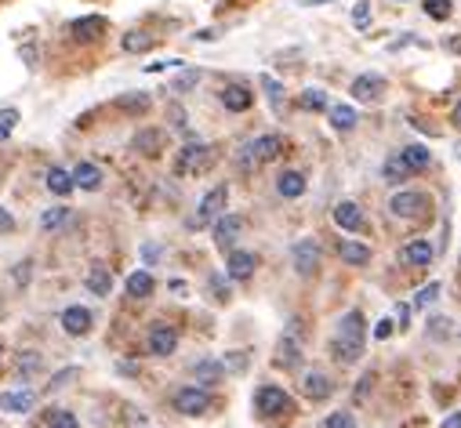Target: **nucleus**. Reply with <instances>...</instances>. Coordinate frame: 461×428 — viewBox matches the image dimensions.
I'll return each mask as SVG.
<instances>
[{"mask_svg":"<svg viewBox=\"0 0 461 428\" xmlns=\"http://www.w3.org/2000/svg\"><path fill=\"white\" fill-rule=\"evenodd\" d=\"M363 338H367V320L360 309L345 312L342 320H338V330H334V342H331V352L338 363H356L363 356Z\"/></svg>","mask_w":461,"mask_h":428,"instance_id":"f257e3e1","label":"nucleus"},{"mask_svg":"<svg viewBox=\"0 0 461 428\" xmlns=\"http://www.w3.org/2000/svg\"><path fill=\"white\" fill-rule=\"evenodd\" d=\"M284 152V138L280 135H262V138H255V142H248L240 149V167H258V164H269V160H276Z\"/></svg>","mask_w":461,"mask_h":428,"instance_id":"f03ea898","label":"nucleus"},{"mask_svg":"<svg viewBox=\"0 0 461 428\" xmlns=\"http://www.w3.org/2000/svg\"><path fill=\"white\" fill-rule=\"evenodd\" d=\"M226 203H229V189L226 186H214L204 200H200V207H196V214L189 218V229H200V225H207V222H214L218 214H226Z\"/></svg>","mask_w":461,"mask_h":428,"instance_id":"7ed1b4c3","label":"nucleus"},{"mask_svg":"<svg viewBox=\"0 0 461 428\" xmlns=\"http://www.w3.org/2000/svg\"><path fill=\"white\" fill-rule=\"evenodd\" d=\"M255 407H258V414L276 417V414H287V410H291V400H287V392H284V388H276V385H262V388L255 392Z\"/></svg>","mask_w":461,"mask_h":428,"instance_id":"20e7f679","label":"nucleus"},{"mask_svg":"<svg viewBox=\"0 0 461 428\" xmlns=\"http://www.w3.org/2000/svg\"><path fill=\"white\" fill-rule=\"evenodd\" d=\"M207 164H211V149H207V145H200V142H189L186 149L178 152L174 171H178V174H200Z\"/></svg>","mask_w":461,"mask_h":428,"instance_id":"39448f33","label":"nucleus"},{"mask_svg":"<svg viewBox=\"0 0 461 428\" xmlns=\"http://www.w3.org/2000/svg\"><path fill=\"white\" fill-rule=\"evenodd\" d=\"M320 261H323V251H320L316 240H298L294 243V269L301 272V276H313V272L320 269Z\"/></svg>","mask_w":461,"mask_h":428,"instance_id":"423d86ee","label":"nucleus"},{"mask_svg":"<svg viewBox=\"0 0 461 428\" xmlns=\"http://www.w3.org/2000/svg\"><path fill=\"white\" fill-rule=\"evenodd\" d=\"M389 210L396 214V218H421V214L428 210V196L425 193H396Z\"/></svg>","mask_w":461,"mask_h":428,"instance_id":"0eeeda50","label":"nucleus"},{"mask_svg":"<svg viewBox=\"0 0 461 428\" xmlns=\"http://www.w3.org/2000/svg\"><path fill=\"white\" fill-rule=\"evenodd\" d=\"M240 232H243L240 214H218V218H214V243H218V251H233Z\"/></svg>","mask_w":461,"mask_h":428,"instance_id":"6e6552de","label":"nucleus"},{"mask_svg":"<svg viewBox=\"0 0 461 428\" xmlns=\"http://www.w3.org/2000/svg\"><path fill=\"white\" fill-rule=\"evenodd\" d=\"M174 407H178V414H189V417H196V414H207V407H211V395H207L204 388L189 385V388H182V392L174 395Z\"/></svg>","mask_w":461,"mask_h":428,"instance_id":"1a4fd4ad","label":"nucleus"},{"mask_svg":"<svg viewBox=\"0 0 461 428\" xmlns=\"http://www.w3.org/2000/svg\"><path fill=\"white\" fill-rule=\"evenodd\" d=\"M352 95H356V102H378L382 95H385V77H378V73H363V77H356L352 80Z\"/></svg>","mask_w":461,"mask_h":428,"instance_id":"9d476101","label":"nucleus"},{"mask_svg":"<svg viewBox=\"0 0 461 428\" xmlns=\"http://www.w3.org/2000/svg\"><path fill=\"white\" fill-rule=\"evenodd\" d=\"M174 345H178V334H174V327H167V323L149 327V352H152V356H171V352H174Z\"/></svg>","mask_w":461,"mask_h":428,"instance_id":"9b49d317","label":"nucleus"},{"mask_svg":"<svg viewBox=\"0 0 461 428\" xmlns=\"http://www.w3.org/2000/svg\"><path fill=\"white\" fill-rule=\"evenodd\" d=\"M164 142H167V135H164L160 128H145V131H138V135L131 138V149L142 152V157H160Z\"/></svg>","mask_w":461,"mask_h":428,"instance_id":"f8f14e48","label":"nucleus"},{"mask_svg":"<svg viewBox=\"0 0 461 428\" xmlns=\"http://www.w3.org/2000/svg\"><path fill=\"white\" fill-rule=\"evenodd\" d=\"M70 33H73L80 44H91V40H99V37L106 33V18H102V15H84V18H77V22L70 26Z\"/></svg>","mask_w":461,"mask_h":428,"instance_id":"ddd939ff","label":"nucleus"},{"mask_svg":"<svg viewBox=\"0 0 461 428\" xmlns=\"http://www.w3.org/2000/svg\"><path fill=\"white\" fill-rule=\"evenodd\" d=\"M33 407H37V392H29V388L0 392V410H8V414H26V410H33Z\"/></svg>","mask_w":461,"mask_h":428,"instance_id":"4468645a","label":"nucleus"},{"mask_svg":"<svg viewBox=\"0 0 461 428\" xmlns=\"http://www.w3.org/2000/svg\"><path fill=\"white\" fill-rule=\"evenodd\" d=\"M73 189H87V193H95V189H102V171L95 167V164H87V160H80L73 171Z\"/></svg>","mask_w":461,"mask_h":428,"instance_id":"2eb2a0df","label":"nucleus"},{"mask_svg":"<svg viewBox=\"0 0 461 428\" xmlns=\"http://www.w3.org/2000/svg\"><path fill=\"white\" fill-rule=\"evenodd\" d=\"M334 222L342 225L345 232H360V229H363V210H360V203L342 200V203L334 207Z\"/></svg>","mask_w":461,"mask_h":428,"instance_id":"dca6fc26","label":"nucleus"},{"mask_svg":"<svg viewBox=\"0 0 461 428\" xmlns=\"http://www.w3.org/2000/svg\"><path fill=\"white\" fill-rule=\"evenodd\" d=\"M62 330L73 334V338H84V334L91 330V312L80 309V305H70V309L62 312Z\"/></svg>","mask_w":461,"mask_h":428,"instance_id":"f3484780","label":"nucleus"},{"mask_svg":"<svg viewBox=\"0 0 461 428\" xmlns=\"http://www.w3.org/2000/svg\"><path fill=\"white\" fill-rule=\"evenodd\" d=\"M251 102H255V95H251L243 84H229V87L222 91V106H226L229 113H248Z\"/></svg>","mask_w":461,"mask_h":428,"instance_id":"a211bd4d","label":"nucleus"},{"mask_svg":"<svg viewBox=\"0 0 461 428\" xmlns=\"http://www.w3.org/2000/svg\"><path fill=\"white\" fill-rule=\"evenodd\" d=\"M255 265H258V258L251 251H229V276L233 280H251Z\"/></svg>","mask_w":461,"mask_h":428,"instance_id":"6ab92c4d","label":"nucleus"},{"mask_svg":"<svg viewBox=\"0 0 461 428\" xmlns=\"http://www.w3.org/2000/svg\"><path fill=\"white\" fill-rule=\"evenodd\" d=\"M276 193L287 196V200H298L305 193V174L301 171H284L280 178H276Z\"/></svg>","mask_w":461,"mask_h":428,"instance_id":"aec40b11","label":"nucleus"},{"mask_svg":"<svg viewBox=\"0 0 461 428\" xmlns=\"http://www.w3.org/2000/svg\"><path fill=\"white\" fill-rule=\"evenodd\" d=\"M338 254H342V261H349V265H367L371 261V247L360 243V240H342L338 243Z\"/></svg>","mask_w":461,"mask_h":428,"instance_id":"412c9836","label":"nucleus"},{"mask_svg":"<svg viewBox=\"0 0 461 428\" xmlns=\"http://www.w3.org/2000/svg\"><path fill=\"white\" fill-rule=\"evenodd\" d=\"M87 291L91 294H99V298H109V291H113V272L109 269H102V265H95V269H91L87 272Z\"/></svg>","mask_w":461,"mask_h":428,"instance_id":"4be33fe9","label":"nucleus"},{"mask_svg":"<svg viewBox=\"0 0 461 428\" xmlns=\"http://www.w3.org/2000/svg\"><path fill=\"white\" fill-rule=\"evenodd\" d=\"M399 258H404V265L421 269V265L433 261V247H428L425 240H414V243H407V247H404V254H399Z\"/></svg>","mask_w":461,"mask_h":428,"instance_id":"5701e85b","label":"nucleus"},{"mask_svg":"<svg viewBox=\"0 0 461 428\" xmlns=\"http://www.w3.org/2000/svg\"><path fill=\"white\" fill-rule=\"evenodd\" d=\"M331 392H334V385L327 374H305V395L309 400H327Z\"/></svg>","mask_w":461,"mask_h":428,"instance_id":"b1692460","label":"nucleus"},{"mask_svg":"<svg viewBox=\"0 0 461 428\" xmlns=\"http://www.w3.org/2000/svg\"><path fill=\"white\" fill-rule=\"evenodd\" d=\"M48 189H51L55 196H70V193H73V174L62 171V167H51V171H48Z\"/></svg>","mask_w":461,"mask_h":428,"instance_id":"393cba45","label":"nucleus"},{"mask_svg":"<svg viewBox=\"0 0 461 428\" xmlns=\"http://www.w3.org/2000/svg\"><path fill=\"white\" fill-rule=\"evenodd\" d=\"M152 287H157V283H152V276H149L145 269H138V272H131V276H128V294L131 298H149Z\"/></svg>","mask_w":461,"mask_h":428,"instance_id":"a878e982","label":"nucleus"},{"mask_svg":"<svg viewBox=\"0 0 461 428\" xmlns=\"http://www.w3.org/2000/svg\"><path fill=\"white\" fill-rule=\"evenodd\" d=\"M399 160L407 164V171H421V167H428V149L425 145H407L404 152H399Z\"/></svg>","mask_w":461,"mask_h":428,"instance_id":"bb28decb","label":"nucleus"},{"mask_svg":"<svg viewBox=\"0 0 461 428\" xmlns=\"http://www.w3.org/2000/svg\"><path fill=\"white\" fill-rule=\"evenodd\" d=\"M120 47H124L128 55H142V51H149L152 47V37L149 33H142V29H131V33L120 40Z\"/></svg>","mask_w":461,"mask_h":428,"instance_id":"cd10ccee","label":"nucleus"},{"mask_svg":"<svg viewBox=\"0 0 461 428\" xmlns=\"http://www.w3.org/2000/svg\"><path fill=\"white\" fill-rule=\"evenodd\" d=\"M331 124L338 131H352L356 128V109L352 106H331Z\"/></svg>","mask_w":461,"mask_h":428,"instance_id":"c85d7f7f","label":"nucleus"},{"mask_svg":"<svg viewBox=\"0 0 461 428\" xmlns=\"http://www.w3.org/2000/svg\"><path fill=\"white\" fill-rule=\"evenodd\" d=\"M66 218H70V207H48V210L40 214V229L55 232V229H62Z\"/></svg>","mask_w":461,"mask_h":428,"instance_id":"c756f323","label":"nucleus"},{"mask_svg":"<svg viewBox=\"0 0 461 428\" xmlns=\"http://www.w3.org/2000/svg\"><path fill=\"white\" fill-rule=\"evenodd\" d=\"M222 374H226V366H222V363H211V359L196 363V381H200V385H214Z\"/></svg>","mask_w":461,"mask_h":428,"instance_id":"7c9ffc66","label":"nucleus"},{"mask_svg":"<svg viewBox=\"0 0 461 428\" xmlns=\"http://www.w3.org/2000/svg\"><path fill=\"white\" fill-rule=\"evenodd\" d=\"M301 109H313V113H320V109H327V95L320 87H309V91H301Z\"/></svg>","mask_w":461,"mask_h":428,"instance_id":"2f4dec72","label":"nucleus"},{"mask_svg":"<svg viewBox=\"0 0 461 428\" xmlns=\"http://www.w3.org/2000/svg\"><path fill=\"white\" fill-rule=\"evenodd\" d=\"M116 106L128 109V113H145V109H149V95H142V91H131V95H124Z\"/></svg>","mask_w":461,"mask_h":428,"instance_id":"473e14b6","label":"nucleus"},{"mask_svg":"<svg viewBox=\"0 0 461 428\" xmlns=\"http://www.w3.org/2000/svg\"><path fill=\"white\" fill-rule=\"evenodd\" d=\"M301 356H298V345L291 342V338H284L280 342V349H276V363H280V366H294Z\"/></svg>","mask_w":461,"mask_h":428,"instance_id":"72a5a7b5","label":"nucleus"},{"mask_svg":"<svg viewBox=\"0 0 461 428\" xmlns=\"http://www.w3.org/2000/svg\"><path fill=\"white\" fill-rule=\"evenodd\" d=\"M382 174H385L389 181H404V178H407V164L399 160V157H389L385 167H382Z\"/></svg>","mask_w":461,"mask_h":428,"instance_id":"f704fd0d","label":"nucleus"},{"mask_svg":"<svg viewBox=\"0 0 461 428\" xmlns=\"http://www.w3.org/2000/svg\"><path fill=\"white\" fill-rule=\"evenodd\" d=\"M18 120H22L18 109H0V142H4V138L18 128Z\"/></svg>","mask_w":461,"mask_h":428,"instance_id":"c9c22d12","label":"nucleus"},{"mask_svg":"<svg viewBox=\"0 0 461 428\" xmlns=\"http://www.w3.org/2000/svg\"><path fill=\"white\" fill-rule=\"evenodd\" d=\"M425 11H428V18H450V11H454V4L450 0H425Z\"/></svg>","mask_w":461,"mask_h":428,"instance_id":"e433bc0d","label":"nucleus"},{"mask_svg":"<svg viewBox=\"0 0 461 428\" xmlns=\"http://www.w3.org/2000/svg\"><path fill=\"white\" fill-rule=\"evenodd\" d=\"M323 428H356V414L338 410V414H331V417L323 421Z\"/></svg>","mask_w":461,"mask_h":428,"instance_id":"4c0bfd02","label":"nucleus"},{"mask_svg":"<svg viewBox=\"0 0 461 428\" xmlns=\"http://www.w3.org/2000/svg\"><path fill=\"white\" fill-rule=\"evenodd\" d=\"M352 22H356V29L371 26V0H360V4L352 8Z\"/></svg>","mask_w":461,"mask_h":428,"instance_id":"58836bf2","label":"nucleus"},{"mask_svg":"<svg viewBox=\"0 0 461 428\" xmlns=\"http://www.w3.org/2000/svg\"><path fill=\"white\" fill-rule=\"evenodd\" d=\"M436 298H440V283H428V287H421L414 294V305H418V309H425V305H433Z\"/></svg>","mask_w":461,"mask_h":428,"instance_id":"ea45409f","label":"nucleus"},{"mask_svg":"<svg viewBox=\"0 0 461 428\" xmlns=\"http://www.w3.org/2000/svg\"><path fill=\"white\" fill-rule=\"evenodd\" d=\"M262 87H265V95L272 98V106H276V109H280V102H284V87H280V84H276L272 77H262Z\"/></svg>","mask_w":461,"mask_h":428,"instance_id":"a19ab883","label":"nucleus"},{"mask_svg":"<svg viewBox=\"0 0 461 428\" xmlns=\"http://www.w3.org/2000/svg\"><path fill=\"white\" fill-rule=\"evenodd\" d=\"M200 84V69H186L182 77H174V91H189Z\"/></svg>","mask_w":461,"mask_h":428,"instance_id":"79ce46f5","label":"nucleus"},{"mask_svg":"<svg viewBox=\"0 0 461 428\" xmlns=\"http://www.w3.org/2000/svg\"><path fill=\"white\" fill-rule=\"evenodd\" d=\"M48 428H77V414H70V410H55Z\"/></svg>","mask_w":461,"mask_h":428,"instance_id":"37998d69","label":"nucleus"},{"mask_svg":"<svg viewBox=\"0 0 461 428\" xmlns=\"http://www.w3.org/2000/svg\"><path fill=\"white\" fill-rule=\"evenodd\" d=\"M428 334H433V338H450V320L443 316H433V320H428Z\"/></svg>","mask_w":461,"mask_h":428,"instance_id":"c03bdc74","label":"nucleus"},{"mask_svg":"<svg viewBox=\"0 0 461 428\" xmlns=\"http://www.w3.org/2000/svg\"><path fill=\"white\" fill-rule=\"evenodd\" d=\"M374 338H378V342H385V338H392V320H382V323L374 327Z\"/></svg>","mask_w":461,"mask_h":428,"instance_id":"a18cd8bd","label":"nucleus"},{"mask_svg":"<svg viewBox=\"0 0 461 428\" xmlns=\"http://www.w3.org/2000/svg\"><path fill=\"white\" fill-rule=\"evenodd\" d=\"M11 229H15V218H11L4 207H0V232H11Z\"/></svg>","mask_w":461,"mask_h":428,"instance_id":"49530a36","label":"nucleus"},{"mask_svg":"<svg viewBox=\"0 0 461 428\" xmlns=\"http://www.w3.org/2000/svg\"><path fill=\"white\" fill-rule=\"evenodd\" d=\"M371 385H374V374H367V378L360 381V388H356V400H363V395L371 392Z\"/></svg>","mask_w":461,"mask_h":428,"instance_id":"de8ad7c7","label":"nucleus"},{"mask_svg":"<svg viewBox=\"0 0 461 428\" xmlns=\"http://www.w3.org/2000/svg\"><path fill=\"white\" fill-rule=\"evenodd\" d=\"M70 378H77V371H62V374H58V378L51 381V388H62V385H66Z\"/></svg>","mask_w":461,"mask_h":428,"instance_id":"09e8293b","label":"nucleus"},{"mask_svg":"<svg viewBox=\"0 0 461 428\" xmlns=\"http://www.w3.org/2000/svg\"><path fill=\"white\" fill-rule=\"evenodd\" d=\"M26 269H29V261L15 265V280H18V283H26V280H29V272H26Z\"/></svg>","mask_w":461,"mask_h":428,"instance_id":"8fccbe9b","label":"nucleus"},{"mask_svg":"<svg viewBox=\"0 0 461 428\" xmlns=\"http://www.w3.org/2000/svg\"><path fill=\"white\" fill-rule=\"evenodd\" d=\"M229 366H233V371H243V366H248V359H243L240 352H233V359H229Z\"/></svg>","mask_w":461,"mask_h":428,"instance_id":"3c124183","label":"nucleus"},{"mask_svg":"<svg viewBox=\"0 0 461 428\" xmlns=\"http://www.w3.org/2000/svg\"><path fill=\"white\" fill-rule=\"evenodd\" d=\"M443 428H461V410H457V414H450V417L443 421Z\"/></svg>","mask_w":461,"mask_h":428,"instance_id":"603ef678","label":"nucleus"},{"mask_svg":"<svg viewBox=\"0 0 461 428\" xmlns=\"http://www.w3.org/2000/svg\"><path fill=\"white\" fill-rule=\"evenodd\" d=\"M196 40H204V44H207V40H214V29H200Z\"/></svg>","mask_w":461,"mask_h":428,"instance_id":"864d4df0","label":"nucleus"},{"mask_svg":"<svg viewBox=\"0 0 461 428\" xmlns=\"http://www.w3.org/2000/svg\"><path fill=\"white\" fill-rule=\"evenodd\" d=\"M301 8H316V4H331V0H298Z\"/></svg>","mask_w":461,"mask_h":428,"instance_id":"5fc2aeb1","label":"nucleus"},{"mask_svg":"<svg viewBox=\"0 0 461 428\" xmlns=\"http://www.w3.org/2000/svg\"><path fill=\"white\" fill-rule=\"evenodd\" d=\"M454 124H457V131H461V102H457V109H454Z\"/></svg>","mask_w":461,"mask_h":428,"instance_id":"6e6d98bb","label":"nucleus"},{"mask_svg":"<svg viewBox=\"0 0 461 428\" xmlns=\"http://www.w3.org/2000/svg\"><path fill=\"white\" fill-rule=\"evenodd\" d=\"M0 356H4V349H0Z\"/></svg>","mask_w":461,"mask_h":428,"instance_id":"4d7b16f0","label":"nucleus"}]
</instances>
